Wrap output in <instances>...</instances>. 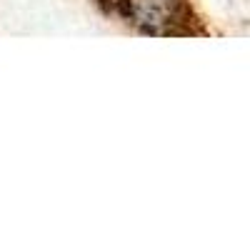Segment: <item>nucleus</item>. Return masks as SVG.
<instances>
[{
	"mask_svg": "<svg viewBox=\"0 0 250 250\" xmlns=\"http://www.w3.org/2000/svg\"><path fill=\"white\" fill-rule=\"evenodd\" d=\"M98 5H100V10H103V13H110L113 0H98Z\"/></svg>",
	"mask_w": 250,
	"mask_h": 250,
	"instance_id": "nucleus-1",
	"label": "nucleus"
}]
</instances>
